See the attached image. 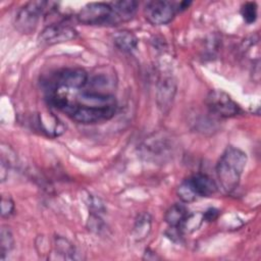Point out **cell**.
Returning a JSON list of instances; mask_svg holds the SVG:
<instances>
[{"mask_svg":"<svg viewBox=\"0 0 261 261\" xmlns=\"http://www.w3.org/2000/svg\"><path fill=\"white\" fill-rule=\"evenodd\" d=\"M188 179L197 197H210L217 191L216 182L207 174L196 173Z\"/></svg>","mask_w":261,"mask_h":261,"instance_id":"obj_11","label":"cell"},{"mask_svg":"<svg viewBox=\"0 0 261 261\" xmlns=\"http://www.w3.org/2000/svg\"><path fill=\"white\" fill-rule=\"evenodd\" d=\"M51 3L46 1H31L23 5L15 14L14 25L22 34H31L35 31L40 20L41 15H43L47 7Z\"/></svg>","mask_w":261,"mask_h":261,"instance_id":"obj_2","label":"cell"},{"mask_svg":"<svg viewBox=\"0 0 261 261\" xmlns=\"http://www.w3.org/2000/svg\"><path fill=\"white\" fill-rule=\"evenodd\" d=\"M152 228V217L148 212L140 213L136 220L133 227V238L137 242H142L146 238H148Z\"/></svg>","mask_w":261,"mask_h":261,"instance_id":"obj_13","label":"cell"},{"mask_svg":"<svg viewBox=\"0 0 261 261\" xmlns=\"http://www.w3.org/2000/svg\"><path fill=\"white\" fill-rule=\"evenodd\" d=\"M77 32L70 25L53 23L46 27L39 36V41L44 45H54L75 39Z\"/></svg>","mask_w":261,"mask_h":261,"instance_id":"obj_10","label":"cell"},{"mask_svg":"<svg viewBox=\"0 0 261 261\" xmlns=\"http://www.w3.org/2000/svg\"><path fill=\"white\" fill-rule=\"evenodd\" d=\"M89 75L83 68H65L55 73L46 83L48 92L57 91L60 88L67 90H81L88 84Z\"/></svg>","mask_w":261,"mask_h":261,"instance_id":"obj_4","label":"cell"},{"mask_svg":"<svg viewBox=\"0 0 261 261\" xmlns=\"http://www.w3.org/2000/svg\"><path fill=\"white\" fill-rule=\"evenodd\" d=\"M77 20L87 25L114 24L113 11L109 3L92 2L85 5L76 15Z\"/></svg>","mask_w":261,"mask_h":261,"instance_id":"obj_5","label":"cell"},{"mask_svg":"<svg viewBox=\"0 0 261 261\" xmlns=\"http://www.w3.org/2000/svg\"><path fill=\"white\" fill-rule=\"evenodd\" d=\"M176 195L184 203H191L198 198L188 178L177 187Z\"/></svg>","mask_w":261,"mask_h":261,"instance_id":"obj_19","label":"cell"},{"mask_svg":"<svg viewBox=\"0 0 261 261\" xmlns=\"http://www.w3.org/2000/svg\"><path fill=\"white\" fill-rule=\"evenodd\" d=\"M176 81L172 74L162 73L157 82L156 103L162 113H167L174 100L176 93Z\"/></svg>","mask_w":261,"mask_h":261,"instance_id":"obj_8","label":"cell"},{"mask_svg":"<svg viewBox=\"0 0 261 261\" xmlns=\"http://www.w3.org/2000/svg\"><path fill=\"white\" fill-rule=\"evenodd\" d=\"M113 11L114 24L127 21L136 14L139 3L135 0H120L110 3Z\"/></svg>","mask_w":261,"mask_h":261,"instance_id":"obj_12","label":"cell"},{"mask_svg":"<svg viewBox=\"0 0 261 261\" xmlns=\"http://www.w3.org/2000/svg\"><path fill=\"white\" fill-rule=\"evenodd\" d=\"M257 4L255 2H246L241 8V14L247 23H253L257 19Z\"/></svg>","mask_w":261,"mask_h":261,"instance_id":"obj_20","label":"cell"},{"mask_svg":"<svg viewBox=\"0 0 261 261\" xmlns=\"http://www.w3.org/2000/svg\"><path fill=\"white\" fill-rule=\"evenodd\" d=\"M55 254L57 258L67 259V260H76L81 259L79 253L76 252L75 247L65 238L56 237L55 238Z\"/></svg>","mask_w":261,"mask_h":261,"instance_id":"obj_15","label":"cell"},{"mask_svg":"<svg viewBox=\"0 0 261 261\" xmlns=\"http://www.w3.org/2000/svg\"><path fill=\"white\" fill-rule=\"evenodd\" d=\"M205 102L210 113L222 118L233 117L241 112L240 106L228 94L221 90H211Z\"/></svg>","mask_w":261,"mask_h":261,"instance_id":"obj_6","label":"cell"},{"mask_svg":"<svg viewBox=\"0 0 261 261\" xmlns=\"http://www.w3.org/2000/svg\"><path fill=\"white\" fill-rule=\"evenodd\" d=\"M176 9L169 1L155 0L150 1L145 5L144 14L146 19L153 25H164L169 23L174 15Z\"/></svg>","mask_w":261,"mask_h":261,"instance_id":"obj_7","label":"cell"},{"mask_svg":"<svg viewBox=\"0 0 261 261\" xmlns=\"http://www.w3.org/2000/svg\"><path fill=\"white\" fill-rule=\"evenodd\" d=\"M62 112H64L72 120L79 123L93 124L111 119L116 112V108L82 107L76 106L73 102L69 101V103L64 107Z\"/></svg>","mask_w":261,"mask_h":261,"instance_id":"obj_3","label":"cell"},{"mask_svg":"<svg viewBox=\"0 0 261 261\" xmlns=\"http://www.w3.org/2000/svg\"><path fill=\"white\" fill-rule=\"evenodd\" d=\"M218 216H219V210L216 208H209L203 213L204 221H207V222L216 220L218 218Z\"/></svg>","mask_w":261,"mask_h":261,"instance_id":"obj_22","label":"cell"},{"mask_svg":"<svg viewBox=\"0 0 261 261\" xmlns=\"http://www.w3.org/2000/svg\"><path fill=\"white\" fill-rule=\"evenodd\" d=\"M204 222L203 213L195 212V213H188L185 217L181 224L178 226L182 233H192L199 229V227Z\"/></svg>","mask_w":261,"mask_h":261,"instance_id":"obj_17","label":"cell"},{"mask_svg":"<svg viewBox=\"0 0 261 261\" xmlns=\"http://www.w3.org/2000/svg\"><path fill=\"white\" fill-rule=\"evenodd\" d=\"M162 136L155 135L144 142L141 146L142 156L148 160L164 161L172 152V142Z\"/></svg>","mask_w":261,"mask_h":261,"instance_id":"obj_9","label":"cell"},{"mask_svg":"<svg viewBox=\"0 0 261 261\" xmlns=\"http://www.w3.org/2000/svg\"><path fill=\"white\" fill-rule=\"evenodd\" d=\"M187 214L188 210L182 204H173L165 212L164 219L169 226H179Z\"/></svg>","mask_w":261,"mask_h":261,"instance_id":"obj_16","label":"cell"},{"mask_svg":"<svg viewBox=\"0 0 261 261\" xmlns=\"http://www.w3.org/2000/svg\"><path fill=\"white\" fill-rule=\"evenodd\" d=\"M14 211V202L10 196H2L1 199V216L9 217Z\"/></svg>","mask_w":261,"mask_h":261,"instance_id":"obj_21","label":"cell"},{"mask_svg":"<svg viewBox=\"0 0 261 261\" xmlns=\"http://www.w3.org/2000/svg\"><path fill=\"white\" fill-rule=\"evenodd\" d=\"M113 42H114V45L119 50L126 53H130L137 49L139 40L132 32L121 31V32H117L114 35Z\"/></svg>","mask_w":261,"mask_h":261,"instance_id":"obj_14","label":"cell"},{"mask_svg":"<svg viewBox=\"0 0 261 261\" xmlns=\"http://www.w3.org/2000/svg\"><path fill=\"white\" fill-rule=\"evenodd\" d=\"M247 163V155L241 149L228 146L221 154L216 164V175L219 187L229 194L239 186Z\"/></svg>","mask_w":261,"mask_h":261,"instance_id":"obj_1","label":"cell"},{"mask_svg":"<svg viewBox=\"0 0 261 261\" xmlns=\"http://www.w3.org/2000/svg\"><path fill=\"white\" fill-rule=\"evenodd\" d=\"M14 239L8 227H2L0 231V259L4 260L7 254L12 250Z\"/></svg>","mask_w":261,"mask_h":261,"instance_id":"obj_18","label":"cell"}]
</instances>
